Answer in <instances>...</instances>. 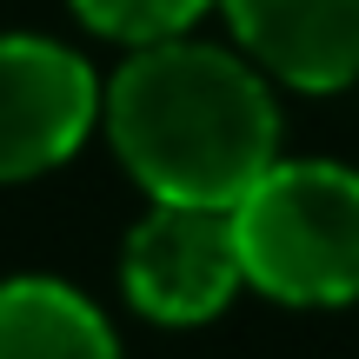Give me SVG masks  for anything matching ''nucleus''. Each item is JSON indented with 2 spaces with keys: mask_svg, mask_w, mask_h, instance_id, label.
Segmentation results:
<instances>
[{
  "mask_svg": "<svg viewBox=\"0 0 359 359\" xmlns=\"http://www.w3.org/2000/svg\"><path fill=\"white\" fill-rule=\"evenodd\" d=\"M246 286L286 306L359 299V173L333 160H273L233 200Z\"/></svg>",
  "mask_w": 359,
  "mask_h": 359,
  "instance_id": "f03ea898",
  "label": "nucleus"
},
{
  "mask_svg": "<svg viewBox=\"0 0 359 359\" xmlns=\"http://www.w3.org/2000/svg\"><path fill=\"white\" fill-rule=\"evenodd\" d=\"M219 0H74V13L107 40H127V47H154V40H180L193 20Z\"/></svg>",
  "mask_w": 359,
  "mask_h": 359,
  "instance_id": "0eeeda50",
  "label": "nucleus"
},
{
  "mask_svg": "<svg viewBox=\"0 0 359 359\" xmlns=\"http://www.w3.org/2000/svg\"><path fill=\"white\" fill-rule=\"evenodd\" d=\"M120 286L160 326H200L213 313H226V299L246 286L240 246H233V206L154 200V213L127 233Z\"/></svg>",
  "mask_w": 359,
  "mask_h": 359,
  "instance_id": "7ed1b4c3",
  "label": "nucleus"
},
{
  "mask_svg": "<svg viewBox=\"0 0 359 359\" xmlns=\"http://www.w3.org/2000/svg\"><path fill=\"white\" fill-rule=\"evenodd\" d=\"M253 67L299 93H339L359 80V0H219Z\"/></svg>",
  "mask_w": 359,
  "mask_h": 359,
  "instance_id": "39448f33",
  "label": "nucleus"
},
{
  "mask_svg": "<svg viewBox=\"0 0 359 359\" xmlns=\"http://www.w3.org/2000/svg\"><path fill=\"white\" fill-rule=\"evenodd\" d=\"M127 173L173 206H233L280 160V107L253 60L200 40H154L100 93Z\"/></svg>",
  "mask_w": 359,
  "mask_h": 359,
  "instance_id": "f257e3e1",
  "label": "nucleus"
},
{
  "mask_svg": "<svg viewBox=\"0 0 359 359\" xmlns=\"http://www.w3.org/2000/svg\"><path fill=\"white\" fill-rule=\"evenodd\" d=\"M0 359H120L114 326L60 280L0 286Z\"/></svg>",
  "mask_w": 359,
  "mask_h": 359,
  "instance_id": "423d86ee",
  "label": "nucleus"
},
{
  "mask_svg": "<svg viewBox=\"0 0 359 359\" xmlns=\"http://www.w3.org/2000/svg\"><path fill=\"white\" fill-rule=\"evenodd\" d=\"M100 120L93 67L47 34H0V180L60 167Z\"/></svg>",
  "mask_w": 359,
  "mask_h": 359,
  "instance_id": "20e7f679",
  "label": "nucleus"
}]
</instances>
